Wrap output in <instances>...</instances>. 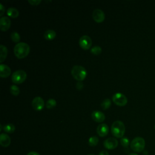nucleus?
<instances>
[{
	"mask_svg": "<svg viewBox=\"0 0 155 155\" xmlns=\"http://www.w3.org/2000/svg\"><path fill=\"white\" fill-rule=\"evenodd\" d=\"M15 55L19 59L25 58L30 52V46L25 42H19L16 44L13 50Z\"/></svg>",
	"mask_w": 155,
	"mask_h": 155,
	"instance_id": "f257e3e1",
	"label": "nucleus"
},
{
	"mask_svg": "<svg viewBox=\"0 0 155 155\" xmlns=\"http://www.w3.org/2000/svg\"><path fill=\"white\" fill-rule=\"evenodd\" d=\"M111 131L112 134L114 137L117 138H122L125 134V127L122 121L116 120L113 123L111 128Z\"/></svg>",
	"mask_w": 155,
	"mask_h": 155,
	"instance_id": "f03ea898",
	"label": "nucleus"
},
{
	"mask_svg": "<svg viewBox=\"0 0 155 155\" xmlns=\"http://www.w3.org/2000/svg\"><path fill=\"white\" fill-rule=\"evenodd\" d=\"M71 73L72 76L78 81L84 80L87 75L85 68L81 65H74L73 67Z\"/></svg>",
	"mask_w": 155,
	"mask_h": 155,
	"instance_id": "7ed1b4c3",
	"label": "nucleus"
},
{
	"mask_svg": "<svg viewBox=\"0 0 155 155\" xmlns=\"http://www.w3.org/2000/svg\"><path fill=\"white\" fill-rule=\"evenodd\" d=\"M145 146V142L143 138L141 137H136L132 140L130 143L131 149L136 153L142 152Z\"/></svg>",
	"mask_w": 155,
	"mask_h": 155,
	"instance_id": "20e7f679",
	"label": "nucleus"
},
{
	"mask_svg": "<svg viewBox=\"0 0 155 155\" xmlns=\"http://www.w3.org/2000/svg\"><path fill=\"white\" fill-rule=\"evenodd\" d=\"M27 78V74L25 71L22 70H18L15 71L12 75V82L15 84H21Z\"/></svg>",
	"mask_w": 155,
	"mask_h": 155,
	"instance_id": "39448f33",
	"label": "nucleus"
},
{
	"mask_svg": "<svg viewBox=\"0 0 155 155\" xmlns=\"http://www.w3.org/2000/svg\"><path fill=\"white\" fill-rule=\"evenodd\" d=\"M113 102L120 107L125 106L128 102L127 97L121 93H116L113 96Z\"/></svg>",
	"mask_w": 155,
	"mask_h": 155,
	"instance_id": "423d86ee",
	"label": "nucleus"
},
{
	"mask_svg": "<svg viewBox=\"0 0 155 155\" xmlns=\"http://www.w3.org/2000/svg\"><path fill=\"white\" fill-rule=\"evenodd\" d=\"M79 44L80 47L84 50H88L92 45V41L90 36L84 35L80 38Z\"/></svg>",
	"mask_w": 155,
	"mask_h": 155,
	"instance_id": "0eeeda50",
	"label": "nucleus"
},
{
	"mask_svg": "<svg viewBox=\"0 0 155 155\" xmlns=\"http://www.w3.org/2000/svg\"><path fill=\"white\" fill-rule=\"evenodd\" d=\"M31 105L33 109L36 111H40L42 110L44 107V99L39 96H36L33 99Z\"/></svg>",
	"mask_w": 155,
	"mask_h": 155,
	"instance_id": "6e6552de",
	"label": "nucleus"
},
{
	"mask_svg": "<svg viewBox=\"0 0 155 155\" xmlns=\"http://www.w3.org/2000/svg\"><path fill=\"white\" fill-rule=\"evenodd\" d=\"M118 145V141L116 139L113 137H109L104 142V146L108 150H113Z\"/></svg>",
	"mask_w": 155,
	"mask_h": 155,
	"instance_id": "1a4fd4ad",
	"label": "nucleus"
},
{
	"mask_svg": "<svg viewBox=\"0 0 155 155\" xmlns=\"http://www.w3.org/2000/svg\"><path fill=\"white\" fill-rule=\"evenodd\" d=\"M92 17L94 21L96 22L100 23L104 21L105 19V14L102 10L101 9H95L93 12Z\"/></svg>",
	"mask_w": 155,
	"mask_h": 155,
	"instance_id": "9d476101",
	"label": "nucleus"
},
{
	"mask_svg": "<svg viewBox=\"0 0 155 155\" xmlns=\"http://www.w3.org/2000/svg\"><path fill=\"white\" fill-rule=\"evenodd\" d=\"M11 25V21L7 16L1 17L0 19V29L2 31H5L9 29Z\"/></svg>",
	"mask_w": 155,
	"mask_h": 155,
	"instance_id": "9b49d317",
	"label": "nucleus"
},
{
	"mask_svg": "<svg viewBox=\"0 0 155 155\" xmlns=\"http://www.w3.org/2000/svg\"><path fill=\"white\" fill-rule=\"evenodd\" d=\"M96 131L99 136L104 137L108 134L109 128L106 124H101L97 126Z\"/></svg>",
	"mask_w": 155,
	"mask_h": 155,
	"instance_id": "f8f14e48",
	"label": "nucleus"
},
{
	"mask_svg": "<svg viewBox=\"0 0 155 155\" xmlns=\"http://www.w3.org/2000/svg\"><path fill=\"white\" fill-rule=\"evenodd\" d=\"M91 117L96 122H102L105 119V114L101 111H94L91 113Z\"/></svg>",
	"mask_w": 155,
	"mask_h": 155,
	"instance_id": "ddd939ff",
	"label": "nucleus"
},
{
	"mask_svg": "<svg viewBox=\"0 0 155 155\" xmlns=\"http://www.w3.org/2000/svg\"><path fill=\"white\" fill-rule=\"evenodd\" d=\"M11 73V69L10 68L5 64H1L0 65V76L3 78H7L10 76Z\"/></svg>",
	"mask_w": 155,
	"mask_h": 155,
	"instance_id": "4468645a",
	"label": "nucleus"
},
{
	"mask_svg": "<svg viewBox=\"0 0 155 155\" xmlns=\"http://www.w3.org/2000/svg\"><path fill=\"white\" fill-rule=\"evenodd\" d=\"M10 142H11V139L7 134H6L5 133L1 134L0 144L1 146L4 147H7L8 146L10 145Z\"/></svg>",
	"mask_w": 155,
	"mask_h": 155,
	"instance_id": "2eb2a0df",
	"label": "nucleus"
},
{
	"mask_svg": "<svg viewBox=\"0 0 155 155\" xmlns=\"http://www.w3.org/2000/svg\"><path fill=\"white\" fill-rule=\"evenodd\" d=\"M56 32L53 30H47L44 34V37L46 40H53L56 37Z\"/></svg>",
	"mask_w": 155,
	"mask_h": 155,
	"instance_id": "dca6fc26",
	"label": "nucleus"
},
{
	"mask_svg": "<svg viewBox=\"0 0 155 155\" xmlns=\"http://www.w3.org/2000/svg\"><path fill=\"white\" fill-rule=\"evenodd\" d=\"M0 62L2 63L6 58L7 55V48L4 45L0 46Z\"/></svg>",
	"mask_w": 155,
	"mask_h": 155,
	"instance_id": "f3484780",
	"label": "nucleus"
},
{
	"mask_svg": "<svg viewBox=\"0 0 155 155\" xmlns=\"http://www.w3.org/2000/svg\"><path fill=\"white\" fill-rule=\"evenodd\" d=\"M7 14L8 16L13 18H16L19 16V11L14 7H10L8 8L7 11Z\"/></svg>",
	"mask_w": 155,
	"mask_h": 155,
	"instance_id": "a211bd4d",
	"label": "nucleus"
},
{
	"mask_svg": "<svg viewBox=\"0 0 155 155\" xmlns=\"http://www.w3.org/2000/svg\"><path fill=\"white\" fill-rule=\"evenodd\" d=\"M3 130L5 132L8 133H12L15 130V127L12 124H8L3 127Z\"/></svg>",
	"mask_w": 155,
	"mask_h": 155,
	"instance_id": "6ab92c4d",
	"label": "nucleus"
},
{
	"mask_svg": "<svg viewBox=\"0 0 155 155\" xmlns=\"http://www.w3.org/2000/svg\"><path fill=\"white\" fill-rule=\"evenodd\" d=\"M111 104V100L110 99H105L102 102V103L101 104V106L103 110H107L110 107Z\"/></svg>",
	"mask_w": 155,
	"mask_h": 155,
	"instance_id": "aec40b11",
	"label": "nucleus"
},
{
	"mask_svg": "<svg viewBox=\"0 0 155 155\" xmlns=\"http://www.w3.org/2000/svg\"><path fill=\"white\" fill-rule=\"evenodd\" d=\"M10 91L12 94L14 96H18L20 93V90L18 86L15 85H12L10 88Z\"/></svg>",
	"mask_w": 155,
	"mask_h": 155,
	"instance_id": "412c9836",
	"label": "nucleus"
},
{
	"mask_svg": "<svg viewBox=\"0 0 155 155\" xmlns=\"http://www.w3.org/2000/svg\"><path fill=\"white\" fill-rule=\"evenodd\" d=\"M99 142V139L96 136H92L89 138L88 143L91 147H94L97 145Z\"/></svg>",
	"mask_w": 155,
	"mask_h": 155,
	"instance_id": "4be33fe9",
	"label": "nucleus"
},
{
	"mask_svg": "<svg viewBox=\"0 0 155 155\" xmlns=\"http://www.w3.org/2000/svg\"><path fill=\"white\" fill-rule=\"evenodd\" d=\"M56 101L54 99H50L47 101L46 107L48 109H51L56 107Z\"/></svg>",
	"mask_w": 155,
	"mask_h": 155,
	"instance_id": "5701e85b",
	"label": "nucleus"
},
{
	"mask_svg": "<svg viewBox=\"0 0 155 155\" xmlns=\"http://www.w3.org/2000/svg\"><path fill=\"white\" fill-rule=\"evenodd\" d=\"M10 38L14 42H19L20 41V36L16 31H13L11 33Z\"/></svg>",
	"mask_w": 155,
	"mask_h": 155,
	"instance_id": "b1692460",
	"label": "nucleus"
},
{
	"mask_svg": "<svg viewBox=\"0 0 155 155\" xmlns=\"http://www.w3.org/2000/svg\"><path fill=\"white\" fill-rule=\"evenodd\" d=\"M90 51L92 54H95V55H99L102 52V48L99 46H94L92 47L90 50Z\"/></svg>",
	"mask_w": 155,
	"mask_h": 155,
	"instance_id": "393cba45",
	"label": "nucleus"
},
{
	"mask_svg": "<svg viewBox=\"0 0 155 155\" xmlns=\"http://www.w3.org/2000/svg\"><path fill=\"white\" fill-rule=\"evenodd\" d=\"M120 144L122 145V147H124V148H127L130 144L129 139L125 137H122L120 140Z\"/></svg>",
	"mask_w": 155,
	"mask_h": 155,
	"instance_id": "a878e982",
	"label": "nucleus"
},
{
	"mask_svg": "<svg viewBox=\"0 0 155 155\" xmlns=\"http://www.w3.org/2000/svg\"><path fill=\"white\" fill-rule=\"evenodd\" d=\"M28 2L32 5H37L41 2V0H29L28 1Z\"/></svg>",
	"mask_w": 155,
	"mask_h": 155,
	"instance_id": "bb28decb",
	"label": "nucleus"
},
{
	"mask_svg": "<svg viewBox=\"0 0 155 155\" xmlns=\"http://www.w3.org/2000/svg\"><path fill=\"white\" fill-rule=\"evenodd\" d=\"M5 12V7L2 4H0V16H2Z\"/></svg>",
	"mask_w": 155,
	"mask_h": 155,
	"instance_id": "cd10ccee",
	"label": "nucleus"
},
{
	"mask_svg": "<svg viewBox=\"0 0 155 155\" xmlns=\"http://www.w3.org/2000/svg\"><path fill=\"white\" fill-rule=\"evenodd\" d=\"M83 87H84V85H83V84H82L81 81L78 82L76 84V88H77V89L79 90H82V89L83 88Z\"/></svg>",
	"mask_w": 155,
	"mask_h": 155,
	"instance_id": "c85d7f7f",
	"label": "nucleus"
},
{
	"mask_svg": "<svg viewBox=\"0 0 155 155\" xmlns=\"http://www.w3.org/2000/svg\"><path fill=\"white\" fill-rule=\"evenodd\" d=\"M99 155H109L107 151H105V150H103V151H101Z\"/></svg>",
	"mask_w": 155,
	"mask_h": 155,
	"instance_id": "c756f323",
	"label": "nucleus"
},
{
	"mask_svg": "<svg viewBox=\"0 0 155 155\" xmlns=\"http://www.w3.org/2000/svg\"><path fill=\"white\" fill-rule=\"evenodd\" d=\"M27 155H40V154L36 151H31V152H29L27 154Z\"/></svg>",
	"mask_w": 155,
	"mask_h": 155,
	"instance_id": "7c9ffc66",
	"label": "nucleus"
},
{
	"mask_svg": "<svg viewBox=\"0 0 155 155\" xmlns=\"http://www.w3.org/2000/svg\"><path fill=\"white\" fill-rule=\"evenodd\" d=\"M128 155H138V154H136V153H130V154H129Z\"/></svg>",
	"mask_w": 155,
	"mask_h": 155,
	"instance_id": "2f4dec72",
	"label": "nucleus"
},
{
	"mask_svg": "<svg viewBox=\"0 0 155 155\" xmlns=\"http://www.w3.org/2000/svg\"><path fill=\"white\" fill-rule=\"evenodd\" d=\"M87 155H94V154H87Z\"/></svg>",
	"mask_w": 155,
	"mask_h": 155,
	"instance_id": "473e14b6",
	"label": "nucleus"
},
{
	"mask_svg": "<svg viewBox=\"0 0 155 155\" xmlns=\"http://www.w3.org/2000/svg\"><path fill=\"white\" fill-rule=\"evenodd\" d=\"M154 129H155V125H154Z\"/></svg>",
	"mask_w": 155,
	"mask_h": 155,
	"instance_id": "72a5a7b5",
	"label": "nucleus"
}]
</instances>
